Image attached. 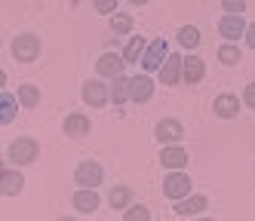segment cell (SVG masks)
<instances>
[{"label": "cell", "mask_w": 255, "mask_h": 221, "mask_svg": "<svg viewBox=\"0 0 255 221\" xmlns=\"http://www.w3.org/2000/svg\"><path fill=\"white\" fill-rule=\"evenodd\" d=\"M9 49H12V59L15 62L31 65V62H37V55H40V37L37 34H19Z\"/></svg>", "instance_id": "cell-1"}, {"label": "cell", "mask_w": 255, "mask_h": 221, "mask_svg": "<svg viewBox=\"0 0 255 221\" xmlns=\"http://www.w3.org/2000/svg\"><path fill=\"white\" fill-rule=\"evenodd\" d=\"M37 154H40V144L34 138H15L9 144V151H6V160L12 166H28V163L37 160Z\"/></svg>", "instance_id": "cell-2"}, {"label": "cell", "mask_w": 255, "mask_h": 221, "mask_svg": "<svg viewBox=\"0 0 255 221\" xmlns=\"http://www.w3.org/2000/svg\"><path fill=\"white\" fill-rule=\"evenodd\" d=\"M163 194H166V200H185V197H191V178L181 172V169H172L169 175H166V181H163Z\"/></svg>", "instance_id": "cell-3"}, {"label": "cell", "mask_w": 255, "mask_h": 221, "mask_svg": "<svg viewBox=\"0 0 255 221\" xmlns=\"http://www.w3.org/2000/svg\"><path fill=\"white\" fill-rule=\"evenodd\" d=\"M246 28H249V25L243 22V15H237V12H225L222 18H218V34H222L228 43L246 37Z\"/></svg>", "instance_id": "cell-4"}, {"label": "cell", "mask_w": 255, "mask_h": 221, "mask_svg": "<svg viewBox=\"0 0 255 221\" xmlns=\"http://www.w3.org/2000/svg\"><path fill=\"white\" fill-rule=\"evenodd\" d=\"M102 178H105V172H102V166L96 160H83L77 166V172H74V181L80 184V188H99Z\"/></svg>", "instance_id": "cell-5"}, {"label": "cell", "mask_w": 255, "mask_h": 221, "mask_svg": "<svg viewBox=\"0 0 255 221\" xmlns=\"http://www.w3.org/2000/svg\"><path fill=\"white\" fill-rule=\"evenodd\" d=\"M166 55H169L166 40H163V37H157V40H154L148 49H144V55H141V68H144V71H157V68H163Z\"/></svg>", "instance_id": "cell-6"}, {"label": "cell", "mask_w": 255, "mask_h": 221, "mask_svg": "<svg viewBox=\"0 0 255 221\" xmlns=\"http://www.w3.org/2000/svg\"><path fill=\"white\" fill-rule=\"evenodd\" d=\"M83 102L93 108H105L111 102V86H105L102 80H86L83 83Z\"/></svg>", "instance_id": "cell-7"}, {"label": "cell", "mask_w": 255, "mask_h": 221, "mask_svg": "<svg viewBox=\"0 0 255 221\" xmlns=\"http://www.w3.org/2000/svg\"><path fill=\"white\" fill-rule=\"evenodd\" d=\"M154 135H157V141H163V144H175V141L185 138V126H181L175 117H166V120L157 123Z\"/></svg>", "instance_id": "cell-8"}, {"label": "cell", "mask_w": 255, "mask_h": 221, "mask_svg": "<svg viewBox=\"0 0 255 221\" xmlns=\"http://www.w3.org/2000/svg\"><path fill=\"white\" fill-rule=\"evenodd\" d=\"M181 71H185V55L169 52L166 62H163V68H160V80L166 83V86H175L181 80Z\"/></svg>", "instance_id": "cell-9"}, {"label": "cell", "mask_w": 255, "mask_h": 221, "mask_svg": "<svg viewBox=\"0 0 255 221\" xmlns=\"http://www.w3.org/2000/svg\"><path fill=\"white\" fill-rule=\"evenodd\" d=\"M160 163H163V169H185V166L191 163L188 151L185 147H178V144H166L160 151Z\"/></svg>", "instance_id": "cell-10"}, {"label": "cell", "mask_w": 255, "mask_h": 221, "mask_svg": "<svg viewBox=\"0 0 255 221\" xmlns=\"http://www.w3.org/2000/svg\"><path fill=\"white\" fill-rule=\"evenodd\" d=\"M123 68H126V59L123 55H117V52H105L102 59L96 62V71H99V77H120L123 74Z\"/></svg>", "instance_id": "cell-11"}, {"label": "cell", "mask_w": 255, "mask_h": 221, "mask_svg": "<svg viewBox=\"0 0 255 221\" xmlns=\"http://www.w3.org/2000/svg\"><path fill=\"white\" fill-rule=\"evenodd\" d=\"M154 96V83L151 77H144V74H138V77H129V102L141 105V102H148Z\"/></svg>", "instance_id": "cell-12"}, {"label": "cell", "mask_w": 255, "mask_h": 221, "mask_svg": "<svg viewBox=\"0 0 255 221\" xmlns=\"http://www.w3.org/2000/svg\"><path fill=\"white\" fill-rule=\"evenodd\" d=\"M62 129H65V135H71V138H83V135H89L93 123H89V117H86V114H68Z\"/></svg>", "instance_id": "cell-13"}, {"label": "cell", "mask_w": 255, "mask_h": 221, "mask_svg": "<svg viewBox=\"0 0 255 221\" xmlns=\"http://www.w3.org/2000/svg\"><path fill=\"white\" fill-rule=\"evenodd\" d=\"M71 203H74V209H77V212L93 215V212L99 209V194H96V188H80Z\"/></svg>", "instance_id": "cell-14"}, {"label": "cell", "mask_w": 255, "mask_h": 221, "mask_svg": "<svg viewBox=\"0 0 255 221\" xmlns=\"http://www.w3.org/2000/svg\"><path fill=\"white\" fill-rule=\"evenodd\" d=\"M212 110H215V117L231 120V117H237V114H240V99H237V96H231V92H225V96H218V99H215Z\"/></svg>", "instance_id": "cell-15"}, {"label": "cell", "mask_w": 255, "mask_h": 221, "mask_svg": "<svg viewBox=\"0 0 255 221\" xmlns=\"http://www.w3.org/2000/svg\"><path fill=\"white\" fill-rule=\"evenodd\" d=\"M203 74H206V65L200 55H185V71H181V80H188L191 86L203 80Z\"/></svg>", "instance_id": "cell-16"}, {"label": "cell", "mask_w": 255, "mask_h": 221, "mask_svg": "<svg viewBox=\"0 0 255 221\" xmlns=\"http://www.w3.org/2000/svg\"><path fill=\"white\" fill-rule=\"evenodd\" d=\"M209 206V200L203 194H194V197H185V200H178L175 203V212L178 215H197V212H203Z\"/></svg>", "instance_id": "cell-17"}, {"label": "cell", "mask_w": 255, "mask_h": 221, "mask_svg": "<svg viewBox=\"0 0 255 221\" xmlns=\"http://www.w3.org/2000/svg\"><path fill=\"white\" fill-rule=\"evenodd\" d=\"M25 188V178L19 169H3V197H15V194H22Z\"/></svg>", "instance_id": "cell-18"}, {"label": "cell", "mask_w": 255, "mask_h": 221, "mask_svg": "<svg viewBox=\"0 0 255 221\" xmlns=\"http://www.w3.org/2000/svg\"><path fill=\"white\" fill-rule=\"evenodd\" d=\"M111 102L114 105H123V102H129V77H114L111 80Z\"/></svg>", "instance_id": "cell-19"}, {"label": "cell", "mask_w": 255, "mask_h": 221, "mask_svg": "<svg viewBox=\"0 0 255 221\" xmlns=\"http://www.w3.org/2000/svg\"><path fill=\"white\" fill-rule=\"evenodd\" d=\"M144 49H148V43H144V37H129V43H126V49H123V59H126V65L138 62L141 55H144Z\"/></svg>", "instance_id": "cell-20"}, {"label": "cell", "mask_w": 255, "mask_h": 221, "mask_svg": "<svg viewBox=\"0 0 255 221\" xmlns=\"http://www.w3.org/2000/svg\"><path fill=\"white\" fill-rule=\"evenodd\" d=\"M15 99H19L22 108H34V105L40 102V89L34 86V83H25V86H19V96H15Z\"/></svg>", "instance_id": "cell-21"}, {"label": "cell", "mask_w": 255, "mask_h": 221, "mask_svg": "<svg viewBox=\"0 0 255 221\" xmlns=\"http://www.w3.org/2000/svg\"><path fill=\"white\" fill-rule=\"evenodd\" d=\"M178 43L185 46V49H197L200 46V31L194 25H185V28L178 31Z\"/></svg>", "instance_id": "cell-22"}, {"label": "cell", "mask_w": 255, "mask_h": 221, "mask_svg": "<svg viewBox=\"0 0 255 221\" xmlns=\"http://www.w3.org/2000/svg\"><path fill=\"white\" fill-rule=\"evenodd\" d=\"M218 62H222V65H237V62H243V55H240V46H234V43H225V46H218Z\"/></svg>", "instance_id": "cell-23"}, {"label": "cell", "mask_w": 255, "mask_h": 221, "mask_svg": "<svg viewBox=\"0 0 255 221\" xmlns=\"http://www.w3.org/2000/svg\"><path fill=\"white\" fill-rule=\"evenodd\" d=\"M123 221H151V209L144 203H132V206H126Z\"/></svg>", "instance_id": "cell-24"}, {"label": "cell", "mask_w": 255, "mask_h": 221, "mask_svg": "<svg viewBox=\"0 0 255 221\" xmlns=\"http://www.w3.org/2000/svg\"><path fill=\"white\" fill-rule=\"evenodd\" d=\"M108 200H111V206H114V209H126V206H129V188L117 184V188H111Z\"/></svg>", "instance_id": "cell-25"}, {"label": "cell", "mask_w": 255, "mask_h": 221, "mask_svg": "<svg viewBox=\"0 0 255 221\" xmlns=\"http://www.w3.org/2000/svg\"><path fill=\"white\" fill-rule=\"evenodd\" d=\"M111 31H114V34H129V31H132V18L123 15V12H114V15H111Z\"/></svg>", "instance_id": "cell-26"}, {"label": "cell", "mask_w": 255, "mask_h": 221, "mask_svg": "<svg viewBox=\"0 0 255 221\" xmlns=\"http://www.w3.org/2000/svg\"><path fill=\"white\" fill-rule=\"evenodd\" d=\"M0 105H3V123H9L15 117V105H19V99H12L9 92L3 89V92H0Z\"/></svg>", "instance_id": "cell-27"}, {"label": "cell", "mask_w": 255, "mask_h": 221, "mask_svg": "<svg viewBox=\"0 0 255 221\" xmlns=\"http://www.w3.org/2000/svg\"><path fill=\"white\" fill-rule=\"evenodd\" d=\"M222 6H225V12L243 15V12H246V0H222Z\"/></svg>", "instance_id": "cell-28"}, {"label": "cell", "mask_w": 255, "mask_h": 221, "mask_svg": "<svg viewBox=\"0 0 255 221\" xmlns=\"http://www.w3.org/2000/svg\"><path fill=\"white\" fill-rule=\"evenodd\" d=\"M93 3H96L99 12H108V15H114V12H117V0H93Z\"/></svg>", "instance_id": "cell-29"}, {"label": "cell", "mask_w": 255, "mask_h": 221, "mask_svg": "<svg viewBox=\"0 0 255 221\" xmlns=\"http://www.w3.org/2000/svg\"><path fill=\"white\" fill-rule=\"evenodd\" d=\"M243 105L255 110V83H249V86L243 89Z\"/></svg>", "instance_id": "cell-30"}, {"label": "cell", "mask_w": 255, "mask_h": 221, "mask_svg": "<svg viewBox=\"0 0 255 221\" xmlns=\"http://www.w3.org/2000/svg\"><path fill=\"white\" fill-rule=\"evenodd\" d=\"M246 43H249V46L255 49V22H252V25L246 28Z\"/></svg>", "instance_id": "cell-31"}, {"label": "cell", "mask_w": 255, "mask_h": 221, "mask_svg": "<svg viewBox=\"0 0 255 221\" xmlns=\"http://www.w3.org/2000/svg\"><path fill=\"white\" fill-rule=\"evenodd\" d=\"M129 3H132V6H141V3H148V0H129Z\"/></svg>", "instance_id": "cell-32"}, {"label": "cell", "mask_w": 255, "mask_h": 221, "mask_svg": "<svg viewBox=\"0 0 255 221\" xmlns=\"http://www.w3.org/2000/svg\"><path fill=\"white\" fill-rule=\"evenodd\" d=\"M62 221H77V218H62Z\"/></svg>", "instance_id": "cell-33"}, {"label": "cell", "mask_w": 255, "mask_h": 221, "mask_svg": "<svg viewBox=\"0 0 255 221\" xmlns=\"http://www.w3.org/2000/svg\"><path fill=\"white\" fill-rule=\"evenodd\" d=\"M200 221H215V218H200Z\"/></svg>", "instance_id": "cell-34"}]
</instances>
